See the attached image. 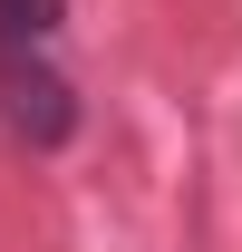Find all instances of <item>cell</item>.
I'll return each instance as SVG.
<instances>
[{"label":"cell","instance_id":"cell-1","mask_svg":"<svg viewBox=\"0 0 242 252\" xmlns=\"http://www.w3.org/2000/svg\"><path fill=\"white\" fill-rule=\"evenodd\" d=\"M59 20H68V0H0V117L30 146H68V126H78V88L49 59Z\"/></svg>","mask_w":242,"mask_h":252}]
</instances>
